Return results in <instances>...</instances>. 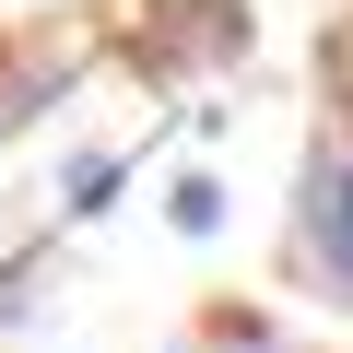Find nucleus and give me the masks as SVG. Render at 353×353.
<instances>
[{
  "instance_id": "nucleus-1",
  "label": "nucleus",
  "mask_w": 353,
  "mask_h": 353,
  "mask_svg": "<svg viewBox=\"0 0 353 353\" xmlns=\"http://www.w3.org/2000/svg\"><path fill=\"white\" fill-rule=\"evenodd\" d=\"M294 248H306V271L353 306V141H330L318 165H306V201H294Z\"/></svg>"
},
{
  "instance_id": "nucleus-2",
  "label": "nucleus",
  "mask_w": 353,
  "mask_h": 353,
  "mask_svg": "<svg viewBox=\"0 0 353 353\" xmlns=\"http://www.w3.org/2000/svg\"><path fill=\"white\" fill-rule=\"evenodd\" d=\"M165 212H176V236H224V189H212V176H176Z\"/></svg>"
},
{
  "instance_id": "nucleus-3",
  "label": "nucleus",
  "mask_w": 353,
  "mask_h": 353,
  "mask_svg": "<svg viewBox=\"0 0 353 353\" xmlns=\"http://www.w3.org/2000/svg\"><path fill=\"white\" fill-rule=\"evenodd\" d=\"M318 71H330V106H341V118H353V12H341V24H330V48H318Z\"/></svg>"
},
{
  "instance_id": "nucleus-4",
  "label": "nucleus",
  "mask_w": 353,
  "mask_h": 353,
  "mask_svg": "<svg viewBox=\"0 0 353 353\" xmlns=\"http://www.w3.org/2000/svg\"><path fill=\"white\" fill-rule=\"evenodd\" d=\"M106 189H118V165H106V153H83V165H71V212H106Z\"/></svg>"
}]
</instances>
